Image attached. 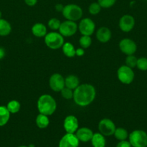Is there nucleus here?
I'll use <instances>...</instances> for the list:
<instances>
[{
	"label": "nucleus",
	"mask_w": 147,
	"mask_h": 147,
	"mask_svg": "<svg viewBox=\"0 0 147 147\" xmlns=\"http://www.w3.org/2000/svg\"><path fill=\"white\" fill-rule=\"evenodd\" d=\"M96 97V90L92 85L89 83L80 84L74 90V101L82 107L89 106Z\"/></svg>",
	"instance_id": "f257e3e1"
},
{
	"label": "nucleus",
	"mask_w": 147,
	"mask_h": 147,
	"mask_svg": "<svg viewBox=\"0 0 147 147\" xmlns=\"http://www.w3.org/2000/svg\"><path fill=\"white\" fill-rule=\"evenodd\" d=\"M37 108L39 113L49 116L53 115L56 111L57 103L53 96L49 94H43L37 100Z\"/></svg>",
	"instance_id": "f03ea898"
},
{
	"label": "nucleus",
	"mask_w": 147,
	"mask_h": 147,
	"mask_svg": "<svg viewBox=\"0 0 147 147\" xmlns=\"http://www.w3.org/2000/svg\"><path fill=\"white\" fill-rule=\"evenodd\" d=\"M62 14L66 20L76 22L80 20L83 15L82 9L75 4H69L64 6Z\"/></svg>",
	"instance_id": "7ed1b4c3"
},
{
	"label": "nucleus",
	"mask_w": 147,
	"mask_h": 147,
	"mask_svg": "<svg viewBox=\"0 0 147 147\" xmlns=\"http://www.w3.org/2000/svg\"><path fill=\"white\" fill-rule=\"evenodd\" d=\"M44 37V41L46 46L51 50H58L61 48L63 45L64 44L63 37L59 32H51L47 33Z\"/></svg>",
	"instance_id": "20e7f679"
},
{
	"label": "nucleus",
	"mask_w": 147,
	"mask_h": 147,
	"mask_svg": "<svg viewBox=\"0 0 147 147\" xmlns=\"http://www.w3.org/2000/svg\"><path fill=\"white\" fill-rule=\"evenodd\" d=\"M132 147H146L147 134L143 130H134L128 136Z\"/></svg>",
	"instance_id": "39448f33"
},
{
	"label": "nucleus",
	"mask_w": 147,
	"mask_h": 147,
	"mask_svg": "<svg viewBox=\"0 0 147 147\" xmlns=\"http://www.w3.org/2000/svg\"><path fill=\"white\" fill-rule=\"evenodd\" d=\"M118 78L122 84L129 85L133 81L135 74L132 68L128 67L127 65L120 66L117 71Z\"/></svg>",
	"instance_id": "423d86ee"
},
{
	"label": "nucleus",
	"mask_w": 147,
	"mask_h": 147,
	"mask_svg": "<svg viewBox=\"0 0 147 147\" xmlns=\"http://www.w3.org/2000/svg\"><path fill=\"white\" fill-rule=\"evenodd\" d=\"M98 129L99 133L105 136H110L114 134L116 129L115 124L111 119H102L98 124Z\"/></svg>",
	"instance_id": "0eeeda50"
},
{
	"label": "nucleus",
	"mask_w": 147,
	"mask_h": 147,
	"mask_svg": "<svg viewBox=\"0 0 147 147\" xmlns=\"http://www.w3.org/2000/svg\"><path fill=\"white\" fill-rule=\"evenodd\" d=\"M77 30L78 25L76 22L66 20L61 22L59 31L63 37H71L76 34Z\"/></svg>",
	"instance_id": "6e6552de"
},
{
	"label": "nucleus",
	"mask_w": 147,
	"mask_h": 147,
	"mask_svg": "<svg viewBox=\"0 0 147 147\" xmlns=\"http://www.w3.org/2000/svg\"><path fill=\"white\" fill-rule=\"evenodd\" d=\"M78 29L82 35H92L95 31V24L90 18H84L79 22Z\"/></svg>",
	"instance_id": "1a4fd4ad"
},
{
	"label": "nucleus",
	"mask_w": 147,
	"mask_h": 147,
	"mask_svg": "<svg viewBox=\"0 0 147 147\" xmlns=\"http://www.w3.org/2000/svg\"><path fill=\"white\" fill-rule=\"evenodd\" d=\"M119 48L123 54L126 55H134L137 50V45L133 40L124 38L119 42Z\"/></svg>",
	"instance_id": "9d476101"
},
{
	"label": "nucleus",
	"mask_w": 147,
	"mask_h": 147,
	"mask_svg": "<svg viewBox=\"0 0 147 147\" xmlns=\"http://www.w3.org/2000/svg\"><path fill=\"white\" fill-rule=\"evenodd\" d=\"M49 86L54 92H60L65 87V78L59 73H54L49 78Z\"/></svg>",
	"instance_id": "9b49d317"
},
{
	"label": "nucleus",
	"mask_w": 147,
	"mask_h": 147,
	"mask_svg": "<svg viewBox=\"0 0 147 147\" xmlns=\"http://www.w3.org/2000/svg\"><path fill=\"white\" fill-rule=\"evenodd\" d=\"M135 26V19L131 14L122 16L119 20V27L124 32H129Z\"/></svg>",
	"instance_id": "f8f14e48"
},
{
	"label": "nucleus",
	"mask_w": 147,
	"mask_h": 147,
	"mask_svg": "<svg viewBox=\"0 0 147 147\" xmlns=\"http://www.w3.org/2000/svg\"><path fill=\"white\" fill-rule=\"evenodd\" d=\"M63 128L66 133L74 134L79 129V121L76 116L69 115L63 121Z\"/></svg>",
	"instance_id": "ddd939ff"
},
{
	"label": "nucleus",
	"mask_w": 147,
	"mask_h": 147,
	"mask_svg": "<svg viewBox=\"0 0 147 147\" xmlns=\"http://www.w3.org/2000/svg\"><path fill=\"white\" fill-rule=\"evenodd\" d=\"M79 140L74 134L66 133L61 139L59 147H79Z\"/></svg>",
	"instance_id": "4468645a"
},
{
	"label": "nucleus",
	"mask_w": 147,
	"mask_h": 147,
	"mask_svg": "<svg viewBox=\"0 0 147 147\" xmlns=\"http://www.w3.org/2000/svg\"><path fill=\"white\" fill-rule=\"evenodd\" d=\"M93 131L90 129L86 127H82L80 129H78L76 131L75 135L79 142H88L91 141L92 136H93Z\"/></svg>",
	"instance_id": "2eb2a0df"
},
{
	"label": "nucleus",
	"mask_w": 147,
	"mask_h": 147,
	"mask_svg": "<svg viewBox=\"0 0 147 147\" xmlns=\"http://www.w3.org/2000/svg\"><path fill=\"white\" fill-rule=\"evenodd\" d=\"M112 37L110 30L106 27H101L97 30L96 37L98 41L102 43H106L110 41Z\"/></svg>",
	"instance_id": "dca6fc26"
},
{
	"label": "nucleus",
	"mask_w": 147,
	"mask_h": 147,
	"mask_svg": "<svg viewBox=\"0 0 147 147\" xmlns=\"http://www.w3.org/2000/svg\"><path fill=\"white\" fill-rule=\"evenodd\" d=\"M32 33L37 37H43L47 34V28L43 23H35L31 28Z\"/></svg>",
	"instance_id": "f3484780"
},
{
	"label": "nucleus",
	"mask_w": 147,
	"mask_h": 147,
	"mask_svg": "<svg viewBox=\"0 0 147 147\" xmlns=\"http://www.w3.org/2000/svg\"><path fill=\"white\" fill-rule=\"evenodd\" d=\"M80 85L79 79L74 75H69L65 78V87L74 90Z\"/></svg>",
	"instance_id": "a211bd4d"
},
{
	"label": "nucleus",
	"mask_w": 147,
	"mask_h": 147,
	"mask_svg": "<svg viewBox=\"0 0 147 147\" xmlns=\"http://www.w3.org/2000/svg\"><path fill=\"white\" fill-rule=\"evenodd\" d=\"M91 143L93 147H105L106 140L104 135L101 133H95L93 134Z\"/></svg>",
	"instance_id": "6ab92c4d"
},
{
	"label": "nucleus",
	"mask_w": 147,
	"mask_h": 147,
	"mask_svg": "<svg viewBox=\"0 0 147 147\" xmlns=\"http://www.w3.org/2000/svg\"><path fill=\"white\" fill-rule=\"evenodd\" d=\"M35 123L39 129H46L50 123V120L48 119V116L39 113L35 119Z\"/></svg>",
	"instance_id": "aec40b11"
},
{
	"label": "nucleus",
	"mask_w": 147,
	"mask_h": 147,
	"mask_svg": "<svg viewBox=\"0 0 147 147\" xmlns=\"http://www.w3.org/2000/svg\"><path fill=\"white\" fill-rule=\"evenodd\" d=\"M10 118V113L7 106H0V127L4 126L8 123Z\"/></svg>",
	"instance_id": "412c9836"
},
{
	"label": "nucleus",
	"mask_w": 147,
	"mask_h": 147,
	"mask_svg": "<svg viewBox=\"0 0 147 147\" xmlns=\"http://www.w3.org/2000/svg\"><path fill=\"white\" fill-rule=\"evenodd\" d=\"M62 51L67 57H74L76 55V49L71 42H64L62 46Z\"/></svg>",
	"instance_id": "4be33fe9"
},
{
	"label": "nucleus",
	"mask_w": 147,
	"mask_h": 147,
	"mask_svg": "<svg viewBox=\"0 0 147 147\" xmlns=\"http://www.w3.org/2000/svg\"><path fill=\"white\" fill-rule=\"evenodd\" d=\"M12 31L10 23L4 19H0V36H7Z\"/></svg>",
	"instance_id": "5701e85b"
},
{
	"label": "nucleus",
	"mask_w": 147,
	"mask_h": 147,
	"mask_svg": "<svg viewBox=\"0 0 147 147\" xmlns=\"http://www.w3.org/2000/svg\"><path fill=\"white\" fill-rule=\"evenodd\" d=\"M113 135L115 136V139H118V141L126 140L128 138V136H129L126 129L122 127L116 128Z\"/></svg>",
	"instance_id": "b1692460"
},
{
	"label": "nucleus",
	"mask_w": 147,
	"mask_h": 147,
	"mask_svg": "<svg viewBox=\"0 0 147 147\" xmlns=\"http://www.w3.org/2000/svg\"><path fill=\"white\" fill-rule=\"evenodd\" d=\"M7 108L10 113H17V112L20 111V108H21V105H20V102L17 101V100H10V101L7 103Z\"/></svg>",
	"instance_id": "393cba45"
},
{
	"label": "nucleus",
	"mask_w": 147,
	"mask_h": 147,
	"mask_svg": "<svg viewBox=\"0 0 147 147\" xmlns=\"http://www.w3.org/2000/svg\"><path fill=\"white\" fill-rule=\"evenodd\" d=\"M79 45L81 47L84 49H86L92 45V39L90 36L87 35H82L79 39Z\"/></svg>",
	"instance_id": "a878e982"
},
{
	"label": "nucleus",
	"mask_w": 147,
	"mask_h": 147,
	"mask_svg": "<svg viewBox=\"0 0 147 147\" xmlns=\"http://www.w3.org/2000/svg\"><path fill=\"white\" fill-rule=\"evenodd\" d=\"M137 61H138V58L134 55H127L125 58V65L133 69L136 67Z\"/></svg>",
	"instance_id": "bb28decb"
},
{
	"label": "nucleus",
	"mask_w": 147,
	"mask_h": 147,
	"mask_svg": "<svg viewBox=\"0 0 147 147\" xmlns=\"http://www.w3.org/2000/svg\"><path fill=\"white\" fill-rule=\"evenodd\" d=\"M101 9H102V7L99 5V3L93 2L89 4L88 10H89V14H92V15H97V14H98L100 12Z\"/></svg>",
	"instance_id": "cd10ccee"
},
{
	"label": "nucleus",
	"mask_w": 147,
	"mask_h": 147,
	"mask_svg": "<svg viewBox=\"0 0 147 147\" xmlns=\"http://www.w3.org/2000/svg\"><path fill=\"white\" fill-rule=\"evenodd\" d=\"M61 22L56 18H51L49 20L48 22V26L50 29L53 30H59V27H60Z\"/></svg>",
	"instance_id": "c85d7f7f"
},
{
	"label": "nucleus",
	"mask_w": 147,
	"mask_h": 147,
	"mask_svg": "<svg viewBox=\"0 0 147 147\" xmlns=\"http://www.w3.org/2000/svg\"><path fill=\"white\" fill-rule=\"evenodd\" d=\"M60 93L61 94V96L63 98L67 99V100L73 98L74 90H71V89L69 88L64 87L61 90Z\"/></svg>",
	"instance_id": "c756f323"
},
{
	"label": "nucleus",
	"mask_w": 147,
	"mask_h": 147,
	"mask_svg": "<svg viewBox=\"0 0 147 147\" xmlns=\"http://www.w3.org/2000/svg\"><path fill=\"white\" fill-rule=\"evenodd\" d=\"M138 70L142 71H146L147 70V57H140L138 58L137 61V65Z\"/></svg>",
	"instance_id": "7c9ffc66"
},
{
	"label": "nucleus",
	"mask_w": 147,
	"mask_h": 147,
	"mask_svg": "<svg viewBox=\"0 0 147 147\" xmlns=\"http://www.w3.org/2000/svg\"><path fill=\"white\" fill-rule=\"evenodd\" d=\"M97 2L102 8H110L112 7L116 2V0H97Z\"/></svg>",
	"instance_id": "2f4dec72"
},
{
	"label": "nucleus",
	"mask_w": 147,
	"mask_h": 147,
	"mask_svg": "<svg viewBox=\"0 0 147 147\" xmlns=\"http://www.w3.org/2000/svg\"><path fill=\"white\" fill-rule=\"evenodd\" d=\"M116 147H131V144H130L129 141H119Z\"/></svg>",
	"instance_id": "473e14b6"
},
{
	"label": "nucleus",
	"mask_w": 147,
	"mask_h": 147,
	"mask_svg": "<svg viewBox=\"0 0 147 147\" xmlns=\"http://www.w3.org/2000/svg\"><path fill=\"white\" fill-rule=\"evenodd\" d=\"M24 3L29 7H33L37 2V0H24Z\"/></svg>",
	"instance_id": "72a5a7b5"
},
{
	"label": "nucleus",
	"mask_w": 147,
	"mask_h": 147,
	"mask_svg": "<svg viewBox=\"0 0 147 147\" xmlns=\"http://www.w3.org/2000/svg\"><path fill=\"white\" fill-rule=\"evenodd\" d=\"M84 49L82 48V47H80V48H78L76 50V55L79 56V57H82L84 55Z\"/></svg>",
	"instance_id": "f704fd0d"
},
{
	"label": "nucleus",
	"mask_w": 147,
	"mask_h": 147,
	"mask_svg": "<svg viewBox=\"0 0 147 147\" xmlns=\"http://www.w3.org/2000/svg\"><path fill=\"white\" fill-rule=\"evenodd\" d=\"M63 7H64V6L62 5L61 4H57L56 6H55V9H56V11H61V12L63 9Z\"/></svg>",
	"instance_id": "c9c22d12"
},
{
	"label": "nucleus",
	"mask_w": 147,
	"mask_h": 147,
	"mask_svg": "<svg viewBox=\"0 0 147 147\" xmlns=\"http://www.w3.org/2000/svg\"><path fill=\"white\" fill-rule=\"evenodd\" d=\"M5 56V50L3 47H0V60L4 58Z\"/></svg>",
	"instance_id": "e433bc0d"
},
{
	"label": "nucleus",
	"mask_w": 147,
	"mask_h": 147,
	"mask_svg": "<svg viewBox=\"0 0 147 147\" xmlns=\"http://www.w3.org/2000/svg\"><path fill=\"white\" fill-rule=\"evenodd\" d=\"M28 147H35V146H34V144H30L28 146Z\"/></svg>",
	"instance_id": "4c0bfd02"
},
{
	"label": "nucleus",
	"mask_w": 147,
	"mask_h": 147,
	"mask_svg": "<svg viewBox=\"0 0 147 147\" xmlns=\"http://www.w3.org/2000/svg\"><path fill=\"white\" fill-rule=\"evenodd\" d=\"M1 16H2V13H1V11H0V19H1Z\"/></svg>",
	"instance_id": "58836bf2"
},
{
	"label": "nucleus",
	"mask_w": 147,
	"mask_h": 147,
	"mask_svg": "<svg viewBox=\"0 0 147 147\" xmlns=\"http://www.w3.org/2000/svg\"><path fill=\"white\" fill-rule=\"evenodd\" d=\"M18 147H28V146H24V145H22V146H18Z\"/></svg>",
	"instance_id": "ea45409f"
}]
</instances>
